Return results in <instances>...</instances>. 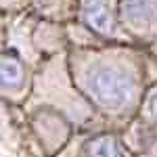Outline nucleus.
<instances>
[{"instance_id": "7ed1b4c3", "label": "nucleus", "mask_w": 157, "mask_h": 157, "mask_svg": "<svg viewBox=\"0 0 157 157\" xmlns=\"http://www.w3.org/2000/svg\"><path fill=\"white\" fill-rule=\"evenodd\" d=\"M86 23L98 34H109L113 29V17L109 13L107 0H86L84 2Z\"/></svg>"}, {"instance_id": "20e7f679", "label": "nucleus", "mask_w": 157, "mask_h": 157, "mask_svg": "<svg viewBox=\"0 0 157 157\" xmlns=\"http://www.w3.org/2000/svg\"><path fill=\"white\" fill-rule=\"evenodd\" d=\"M88 155L90 157H124L120 145L113 136H98L88 143Z\"/></svg>"}, {"instance_id": "f257e3e1", "label": "nucleus", "mask_w": 157, "mask_h": 157, "mask_svg": "<svg viewBox=\"0 0 157 157\" xmlns=\"http://www.w3.org/2000/svg\"><path fill=\"white\" fill-rule=\"evenodd\" d=\"M86 90L105 109H120L134 97V82L115 67L101 65L86 75Z\"/></svg>"}, {"instance_id": "f03ea898", "label": "nucleus", "mask_w": 157, "mask_h": 157, "mask_svg": "<svg viewBox=\"0 0 157 157\" xmlns=\"http://www.w3.org/2000/svg\"><path fill=\"white\" fill-rule=\"evenodd\" d=\"M121 13L132 25H149L157 19V0H121Z\"/></svg>"}, {"instance_id": "423d86ee", "label": "nucleus", "mask_w": 157, "mask_h": 157, "mask_svg": "<svg viewBox=\"0 0 157 157\" xmlns=\"http://www.w3.org/2000/svg\"><path fill=\"white\" fill-rule=\"evenodd\" d=\"M149 109H151V113H153V117L157 120V94L151 101H149Z\"/></svg>"}, {"instance_id": "39448f33", "label": "nucleus", "mask_w": 157, "mask_h": 157, "mask_svg": "<svg viewBox=\"0 0 157 157\" xmlns=\"http://www.w3.org/2000/svg\"><path fill=\"white\" fill-rule=\"evenodd\" d=\"M0 75H2V86L4 88H15L23 80V67H21L19 61L11 59V57H4L2 65H0Z\"/></svg>"}]
</instances>
